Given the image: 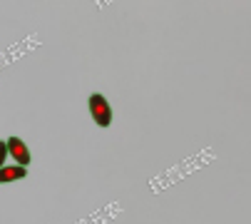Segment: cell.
<instances>
[{
  "instance_id": "cell-1",
  "label": "cell",
  "mask_w": 251,
  "mask_h": 224,
  "mask_svg": "<svg viewBox=\"0 0 251 224\" xmlns=\"http://www.w3.org/2000/svg\"><path fill=\"white\" fill-rule=\"evenodd\" d=\"M90 115H92V120H95L100 127H110V122H112L110 102H107L100 92H95V95L90 97Z\"/></svg>"
},
{
  "instance_id": "cell-2",
  "label": "cell",
  "mask_w": 251,
  "mask_h": 224,
  "mask_svg": "<svg viewBox=\"0 0 251 224\" xmlns=\"http://www.w3.org/2000/svg\"><path fill=\"white\" fill-rule=\"evenodd\" d=\"M5 147H8L10 157H13L20 167H27V165H30V149L25 147V142H23L20 137H10V140L5 142Z\"/></svg>"
},
{
  "instance_id": "cell-3",
  "label": "cell",
  "mask_w": 251,
  "mask_h": 224,
  "mask_svg": "<svg viewBox=\"0 0 251 224\" xmlns=\"http://www.w3.org/2000/svg\"><path fill=\"white\" fill-rule=\"evenodd\" d=\"M27 172L25 167L20 165H13V167H0V184H5V182H15V179H23Z\"/></svg>"
},
{
  "instance_id": "cell-4",
  "label": "cell",
  "mask_w": 251,
  "mask_h": 224,
  "mask_svg": "<svg viewBox=\"0 0 251 224\" xmlns=\"http://www.w3.org/2000/svg\"><path fill=\"white\" fill-rule=\"evenodd\" d=\"M5 157H8V147H5V142H0V167H3Z\"/></svg>"
}]
</instances>
